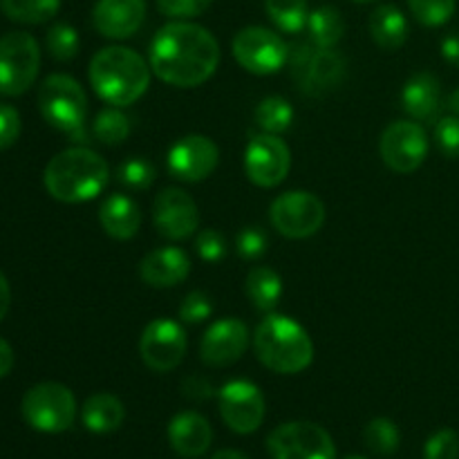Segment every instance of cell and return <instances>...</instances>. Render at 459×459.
<instances>
[{
    "label": "cell",
    "mask_w": 459,
    "mask_h": 459,
    "mask_svg": "<svg viewBox=\"0 0 459 459\" xmlns=\"http://www.w3.org/2000/svg\"><path fill=\"white\" fill-rule=\"evenodd\" d=\"M45 48L54 61H72L81 48L79 31L67 22H56L49 27L48 36H45Z\"/></svg>",
    "instance_id": "33"
},
{
    "label": "cell",
    "mask_w": 459,
    "mask_h": 459,
    "mask_svg": "<svg viewBox=\"0 0 459 459\" xmlns=\"http://www.w3.org/2000/svg\"><path fill=\"white\" fill-rule=\"evenodd\" d=\"M169 442L184 457H200L213 442V429L200 412H179L169 424Z\"/></svg>",
    "instance_id": "21"
},
{
    "label": "cell",
    "mask_w": 459,
    "mask_h": 459,
    "mask_svg": "<svg viewBox=\"0 0 459 459\" xmlns=\"http://www.w3.org/2000/svg\"><path fill=\"white\" fill-rule=\"evenodd\" d=\"M40 67V48L27 31H9L0 39V94L21 97L34 85Z\"/></svg>",
    "instance_id": "8"
},
{
    "label": "cell",
    "mask_w": 459,
    "mask_h": 459,
    "mask_svg": "<svg viewBox=\"0 0 459 459\" xmlns=\"http://www.w3.org/2000/svg\"><path fill=\"white\" fill-rule=\"evenodd\" d=\"M249 327L240 318H220L200 341V359L209 368H227L240 361L249 348Z\"/></svg>",
    "instance_id": "18"
},
{
    "label": "cell",
    "mask_w": 459,
    "mask_h": 459,
    "mask_svg": "<svg viewBox=\"0 0 459 459\" xmlns=\"http://www.w3.org/2000/svg\"><path fill=\"white\" fill-rule=\"evenodd\" d=\"M267 451L272 459H336L334 439L312 421H290L273 429Z\"/></svg>",
    "instance_id": "9"
},
{
    "label": "cell",
    "mask_w": 459,
    "mask_h": 459,
    "mask_svg": "<svg viewBox=\"0 0 459 459\" xmlns=\"http://www.w3.org/2000/svg\"><path fill=\"white\" fill-rule=\"evenodd\" d=\"M258 361L278 375H299L314 361V343L307 330L285 314H267L254 332Z\"/></svg>",
    "instance_id": "4"
},
{
    "label": "cell",
    "mask_w": 459,
    "mask_h": 459,
    "mask_svg": "<svg viewBox=\"0 0 459 459\" xmlns=\"http://www.w3.org/2000/svg\"><path fill=\"white\" fill-rule=\"evenodd\" d=\"M290 146L278 134L260 133L249 139L245 148V173L255 186L273 188L290 175Z\"/></svg>",
    "instance_id": "12"
},
{
    "label": "cell",
    "mask_w": 459,
    "mask_h": 459,
    "mask_svg": "<svg viewBox=\"0 0 459 459\" xmlns=\"http://www.w3.org/2000/svg\"><path fill=\"white\" fill-rule=\"evenodd\" d=\"M379 151L390 170L408 175L424 164L429 155V137L417 121H394L381 134Z\"/></svg>",
    "instance_id": "14"
},
{
    "label": "cell",
    "mask_w": 459,
    "mask_h": 459,
    "mask_svg": "<svg viewBox=\"0 0 459 459\" xmlns=\"http://www.w3.org/2000/svg\"><path fill=\"white\" fill-rule=\"evenodd\" d=\"M13 368V350L7 341L0 336V379L7 377Z\"/></svg>",
    "instance_id": "45"
},
{
    "label": "cell",
    "mask_w": 459,
    "mask_h": 459,
    "mask_svg": "<svg viewBox=\"0 0 459 459\" xmlns=\"http://www.w3.org/2000/svg\"><path fill=\"white\" fill-rule=\"evenodd\" d=\"M254 119L263 133L281 134L294 124V108L282 97H267L255 106Z\"/></svg>",
    "instance_id": "30"
},
{
    "label": "cell",
    "mask_w": 459,
    "mask_h": 459,
    "mask_svg": "<svg viewBox=\"0 0 459 459\" xmlns=\"http://www.w3.org/2000/svg\"><path fill=\"white\" fill-rule=\"evenodd\" d=\"M264 9L273 25L285 34H299L307 27V0H264Z\"/></svg>",
    "instance_id": "31"
},
{
    "label": "cell",
    "mask_w": 459,
    "mask_h": 459,
    "mask_svg": "<svg viewBox=\"0 0 459 459\" xmlns=\"http://www.w3.org/2000/svg\"><path fill=\"white\" fill-rule=\"evenodd\" d=\"M99 222H101L103 231L115 240H130L137 236L139 227H142V211L133 197L115 193V195L106 197L99 209Z\"/></svg>",
    "instance_id": "23"
},
{
    "label": "cell",
    "mask_w": 459,
    "mask_h": 459,
    "mask_svg": "<svg viewBox=\"0 0 459 459\" xmlns=\"http://www.w3.org/2000/svg\"><path fill=\"white\" fill-rule=\"evenodd\" d=\"M186 332L173 318H155L146 325L139 339L142 361L152 372H170L182 363L186 354Z\"/></svg>",
    "instance_id": "15"
},
{
    "label": "cell",
    "mask_w": 459,
    "mask_h": 459,
    "mask_svg": "<svg viewBox=\"0 0 459 459\" xmlns=\"http://www.w3.org/2000/svg\"><path fill=\"white\" fill-rule=\"evenodd\" d=\"M345 459H368V457H363V455H350V457H345Z\"/></svg>",
    "instance_id": "49"
},
{
    "label": "cell",
    "mask_w": 459,
    "mask_h": 459,
    "mask_svg": "<svg viewBox=\"0 0 459 459\" xmlns=\"http://www.w3.org/2000/svg\"><path fill=\"white\" fill-rule=\"evenodd\" d=\"M233 56L247 72L258 76L276 74L287 63V43L260 25H249L233 36Z\"/></svg>",
    "instance_id": "11"
},
{
    "label": "cell",
    "mask_w": 459,
    "mask_h": 459,
    "mask_svg": "<svg viewBox=\"0 0 459 459\" xmlns=\"http://www.w3.org/2000/svg\"><path fill=\"white\" fill-rule=\"evenodd\" d=\"M21 137V115L9 103H0V151H7Z\"/></svg>",
    "instance_id": "42"
},
{
    "label": "cell",
    "mask_w": 459,
    "mask_h": 459,
    "mask_svg": "<svg viewBox=\"0 0 459 459\" xmlns=\"http://www.w3.org/2000/svg\"><path fill=\"white\" fill-rule=\"evenodd\" d=\"M411 13L424 27H442L455 13V0H408Z\"/></svg>",
    "instance_id": "34"
},
{
    "label": "cell",
    "mask_w": 459,
    "mask_h": 459,
    "mask_svg": "<svg viewBox=\"0 0 459 459\" xmlns=\"http://www.w3.org/2000/svg\"><path fill=\"white\" fill-rule=\"evenodd\" d=\"M220 161V148L204 134H186L170 146L166 155L169 173L179 182L195 184L209 178Z\"/></svg>",
    "instance_id": "16"
},
{
    "label": "cell",
    "mask_w": 459,
    "mask_h": 459,
    "mask_svg": "<svg viewBox=\"0 0 459 459\" xmlns=\"http://www.w3.org/2000/svg\"><path fill=\"white\" fill-rule=\"evenodd\" d=\"M211 459H249V457L240 451H220V453H215Z\"/></svg>",
    "instance_id": "47"
},
{
    "label": "cell",
    "mask_w": 459,
    "mask_h": 459,
    "mask_svg": "<svg viewBox=\"0 0 459 459\" xmlns=\"http://www.w3.org/2000/svg\"><path fill=\"white\" fill-rule=\"evenodd\" d=\"M27 424L40 433H63L74 424L76 399L67 385L56 381H43L31 385L21 403Z\"/></svg>",
    "instance_id": "7"
},
{
    "label": "cell",
    "mask_w": 459,
    "mask_h": 459,
    "mask_svg": "<svg viewBox=\"0 0 459 459\" xmlns=\"http://www.w3.org/2000/svg\"><path fill=\"white\" fill-rule=\"evenodd\" d=\"M442 56L453 67H459V34H448L442 40Z\"/></svg>",
    "instance_id": "44"
},
{
    "label": "cell",
    "mask_w": 459,
    "mask_h": 459,
    "mask_svg": "<svg viewBox=\"0 0 459 459\" xmlns=\"http://www.w3.org/2000/svg\"><path fill=\"white\" fill-rule=\"evenodd\" d=\"M402 106L417 121L437 119L439 108H442V83L437 76L430 72L411 76L403 85Z\"/></svg>",
    "instance_id": "22"
},
{
    "label": "cell",
    "mask_w": 459,
    "mask_h": 459,
    "mask_svg": "<svg viewBox=\"0 0 459 459\" xmlns=\"http://www.w3.org/2000/svg\"><path fill=\"white\" fill-rule=\"evenodd\" d=\"M363 439H366V446L370 448L372 453L381 457L393 455L399 448V442H402V435H399V429L394 421L385 420V417H377L363 430Z\"/></svg>",
    "instance_id": "32"
},
{
    "label": "cell",
    "mask_w": 459,
    "mask_h": 459,
    "mask_svg": "<svg viewBox=\"0 0 459 459\" xmlns=\"http://www.w3.org/2000/svg\"><path fill=\"white\" fill-rule=\"evenodd\" d=\"M130 133H133V119L117 106L99 112L92 124L94 139L101 142L103 146H119L130 137Z\"/></svg>",
    "instance_id": "29"
},
{
    "label": "cell",
    "mask_w": 459,
    "mask_h": 459,
    "mask_svg": "<svg viewBox=\"0 0 459 459\" xmlns=\"http://www.w3.org/2000/svg\"><path fill=\"white\" fill-rule=\"evenodd\" d=\"M211 314H213V300L204 291H191L179 305V321L188 325L204 323Z\"/></svg>",
    "instance_id": "39"
},
{
    "label": "cell",
    "mask_w": 459,
    "mask_h": 459,
    "mask_svg": "<svg viewBox=\"0 0 459 459\" xmlns=\"http://www.w3.org/2000/svg\"><path fill=\"white\" fill-rule=\"evenodd\" d=\"M191 273V258L179 247H160L143 255L139 263V276L148 287L169 290L182 285Z\"/></svg>",
    "instance_id": "20"
},
{
    "label": "cell",
    "mask_w": 459,
    "mask_h": 459,
    "mask_svg": "<svg viewBox=\"0 0 459 459\" xmlns=\"http://www.w3.org/2000/svg\"><path fill=\"white\" fill-rule=\"evenodd\" d=\"M9 305H12V287H9L7 276H4L3 269H0V321L7 316Z\"/></svg>",
    "instance_id": "46"
},
{
    "label": "cell",
    "mask_w": 459,
    "mask_h": 459,
    "mask_svg": "<svg viewBox=\"0 0 459 459\" xmlns=\"http://www.w3.org/2000/svg\"><path fill=\"white\" fill-rule=\"evenodd\" d=\"M370 36L381 49L385 52H394L402 48L408 39V21L406 13L397 7V4H379L375 12L370 13Z\"/></svg>",
    "instance_id": "25"
},
{
    "label": "cell",
    "mask_w": 459,
    "mask_h": 459,
    "mask_svg": "<svg viewBox=\"0 0 459 459\" xmlns=\"http://www.w3.org/2000/svg\"><path fill=\"white\" fill-rule=\"evenodd\" d=\"M287 65L291 79L307 97H323L339 88L348 74V61L334 48H316L312 40L287 45Z\"/></svg>",
    "instance_id": "5"
},
{
    "label": "cell",
    "mask_w": 459,
    "mask_h": 459,
    "mask_svg": "<svg viewBox=\"0 0 459 459\" xmlns=\"http://www.w3.org/2000/svg\"><path fill=\"white\" fill-rule=\"evenodd\" d=\"M446 108L453 112V115L459 117V88L455 92H451V97L446 99Z\"/></svg>",
    "instance_id": "48"
},
{
    "label": "cell",
    "mask_w": 459,
    "mask_h": 459,
    "mask_svg": "<svg viewBox=\"0 0 459 459\" xmlns=\"http://www.w3.org/2000/svg\"><path fill=\"white\" fill-rule=\"evenodd\" d=\"M220 415L238 435H249L263 426L267 403L263 390L247 379H233L218 393Z\"/></svg>",
    "instance_id": "13"
},
{
    "label": "cell",
    "mask_w": 459,
    "mask_h": 459,
    "mask_svg": "<svg viewBox=\"0 0 459 459\" xmlns=\"http://www.w3.org/2000/svg\"><path fill=\"white\" fill-rule=\"evenodd\" d=\"M211 4H213V0H157V9L166 18H175V21L202 16V13L209 12Z\"/></svg>",
    "instance_id": "38"
},
{
    "label": "cell",
    "mask_w": 459,
    "mask_h": 459,
    "mask_svg": "<svg viewBox=\"0 0 459 459\" xmlns=\"http://www.w3.org/2000/svg\"><path fill=\"white\" fill-rule=\"evenodd\" d=\"M269 249V236L263 227H245L236 236V251L242 260H260Z\"/></svg>",
    "instance_id": "36"
},
{
    "label": "cell",
    "mask_w": 459,
    "mask_h": 459,
    "mask_svg": "<svg viewBox=\"0 0 459 459\" xmlns=\"http://www.w3.org/2000/svg\"><path fill=\"white\" fill-rule=\"evenodd\" d=\"M424 459H459V435L453 429H442L426 442Z\"/></svg>",
    "instance_id": "37"
},
{
    "label": "cell",
    "mask_w": 459,
    "mask_h": 459,
    "mask_svg": "<svg viewBox=\"0 0 459 459\" xmlns=\"http://www.w3.org/2000/svg\"><path fill=\"white\" fill-rule=\"evenodd\" d=\"M110 179L108 161L85 146H72L54 155L43 173L49 195L65 204H81L101 195Z\"/></svg>",
    "instance_id": "3"
},
{
    "label": "cell",
    "mask_w": 459,
    "mask_h": 459,
    "mask_svg": "<svg viewBox=\"0 0 459 459\" xmlns=\"http://www.w3.org/2000/svg\"><path fill=\"white\" fill-rule=\"evenodd\" d=\"M269 220L281 236L303 240L314 236L325 222V204L309 191H290L269 206Z\"/></svg>",
    "instance_id": "10"
},
{
    "label": "cell",
    "mask_w": 459,
    "mask_h": 459,
    "mask_svg": "<svg viewBox=\"0 0 459 459\" xmlns=\"http://www.w3.org/2000/svg\"><path fill=\"white\" fill-rule=\"evenodd\" d=\"M155 178V166L148 160H143V157H130V160H126L124 164L117 169V179H119V184H124L126 188H130V191H146V188L152 186Z\"/></svg>",
    "instance_id": "35"
},
{
    "label": "cell",
    "mask_w": 459,
    "mask_h": 459,
    "mask_svg": "<svg viewBox=\"0 0 459 459\" xmlns=\"http://www.w3.org/2000/svg\"><path fill=\"white\" fill-rule=\"evenodd\" d=\"M126 420V408L115 394L110 393H97L92 397L85 399L83 408H81V421L88 430L97 435L115 433Z\"/></svg>",
    "instance_id": "24"
},
{
    "label": "cell",
    "mask_w": 459,
    "mask_h": 459,
    "mask_svg": "<svg viewBox=\"0 0 459 459\" xmlns=\"http://www.w3.org/2000/svg\"><path fill=\"white\" fill-rule=\"evenodd\" d=\"M39 108L49 126L83 142L88 97L79 81L67 74H49L39 88Z\"/></svg>",
    "instance_id": "6"
},
{
    "label": "cell",
    "mask_w": 459,
    "mask_h": 459,
    "mask_svg": "<svg viewBox=\"0 0 459 459\" xmlns=\"http://www.w3.org/2000/svg\"><path fill=\"white\" fill-rule=\"evenodd\" d=\"M195 249L206 263H220L227 255V240L218 229H202L195 236Z\"/></svg>",
    "instance_id": "41"
},
{
    "label": "cell",
    "mask_w": 459,
    "mask_h": 459,
    "mask_svg": "<svg viewBox=\"0 0 459 459\" xmlns=\"http://www.w3.org/2000/svg\"><path fill=\"white\" fill-rule=\"evenodd\" d=\"M435 142L448 160H459V117L448 115L435 124Z\"/></svg>",
    "instance_id": "40"
},
{
    "label": "cell",
    "mask_w": 459,
    "mask_h": 459,
    "mask_svg": "<svg viewBox=\"0 0 459 459\" xmlns=\"http://www.w3.org/2000/svg\"><path fill=\"white\" fill-rule=\"evenodd\" d=\"M307 31L309 40L316 48H334L345 34V21L341 12L332 4H323L309 12L307 18Z\"/></svg>",
    "instance_id": "27"
},
{
    "label": "cell",
    "mask_w": 459,
    "mask_h": 459,
    "mask_svg": "<svg viewBox=\"0 0 459 459\" xmlns=\"http://www.w3.org/2000/svg\"><path fill=\"white\" fill-rule=\"evenodd\" d=\"M4 16L22 25H40L52 21L61 9V0H0Z\"/></svg>",
    "instance_id": "28"
},
{
    "label": "cell",
    "mask_w": 459,
    "mask_h": 459,
    "mask_svg": "<svg viewBox=\"0 0 459 459\" xmlns=\"http://www.w3.org/2000/svg\"><path fill=\"white\" fill-rule=\"evenodd\" d=\"M182 393L184 397L193 399V402H206V399L213 397V385L204 377H186L182 384Z\"/></svg>",
    "instance_id": "43"
},
{
    "label": "cell",
    "mask_w": 459,
    "mask_h": 459,
    "mask_svg": "<svg viewBox=\"0 0 459 459\" xmlns=\"http://www.w3.org/2000/svg\"><path fill=\"white\" fill-rule=\"evenodd\" d=\"M90 85L110 106H133L151 85V63L142 54L121 45L99 49L90 61Z\"/></svg>",
    "instance_id": "2"
},
{
    "label": "cell",
    "mask_w": 459,
    "mask_h": 459,
    "mask_svg": "<svg viewBox=\"0 0 459 459\" xmlns=\"http://www.w3.org/2000/svg\"><path fill=\"white\" fill-rule=\"evenodd\" d=\"M247 296L260 312H273L281 303L282 278L272 267L258 264L247 273Z\"/></svg>",
    "instance_id": "26"
},
{
    "label": "cell",
    "mask_w": 459,
    "mask_h": 459,
    "mask_svg": "<svg viewBox=\"0 0 459 459\" xmlns=\"http://www.w3.org/2000/svg\"><path fill=\"white\" fill-rule=\"evenodd\" d=\"M357 3H375V0H357Z\"/></svg>",
    "instance_id": "50"
},
{
    "label": "cell",
    "mask_w": 459,
    "mask_h": 459,
    "mask_svg": "<svg viewBox=\"0 0 459 459\" xmlns=\"http://www.w3.org/2000/svg\"><path fill=\"white\" fill-rule=\"evenodd\" d=\"M146 18V0H97L92 25L101 36L112 40L130 39Z\"/></svg>",
    "instance_id": "19"
},
{
    "label": "cell",
    "mask_w": 459,
    "mask_h": 459,
    "mask_svg": "<svg viewBox=\"0 0 459 459\" xmlns=\"http://www.w3.org/2000/svg\"><path fill=\"white\" fill-rule=\"evenodd\" d=\"M152 224L166 240H186L200 227V211L186 191L164 188L152 202Z\"/></svg>",
    "instance_id": "17"
},
{
    "label": "cell",
    "mask_w": 459,
    "mask_h": 459,
    "mask_svg": "<svg viewBox=\"0 0 459 459\" xmlns=\"http://www.w3.org/2000/svg\"><path fill=\"white\" fill-rule=\"evenodd\" d=\"M148 63L164 83L175 88H197L218 70L220 45L206 27L173 21L152 39Z\"/></svg>",
    "instance_id": "1"
}]
</instances>
